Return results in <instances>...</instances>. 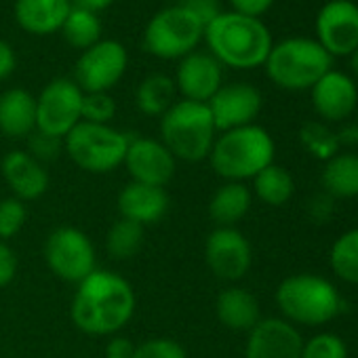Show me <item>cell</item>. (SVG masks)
I'll use <instances>...</instances> for the list:
<instances>
[{
    "label": "cell",
    "instance_id": "cell-1",
    "mask_svg": "<svg viewBox=\"0 0 358 358\" xmlns=\"http://www.w3.org/2000/svg\"><path fill=\"white\" fill-rule=\"evenodd\" d=\"M135 303V291L122 276L95 270L78 282L70 314L83 333L114 335L133 318Z\"/></svg>",
    "mask_w": 358,
    "mask_h": 358
},
{
    "label": "cell",
    "instance_id": "cell-2",
    "mask_svg": "<svg viewBox=\"0 0 358 358\" xmlns=\"http://www.w3.org/2000/svg\"><path fill=\"white\" fill-rule=\"evenodd\" d=\"M205 38L211 55L230 68L251 70L264 66L272 51V36L268 28L241 13H222L205 28Z\"/></svg>",
    "mask_w": 358,
    "mask_h": 358
},
{
    "label": "cell",
    "instance_id": "cell-3",
    "mask_svg": "<svg viewBox=\"0 0 358 358\" xmlns=\"http://www.w3.org/2000/svg\"><path fill=\"white\" fill-rule=\"evenodd\" d=\"M213 171L228 182L253 179L274 162V139L257 124L224 131L209 154Z\"/></svg>",
    "mask_w": 358,
    "mask_h": 358
},
{
    "label": "cell",
    "instance_id": "cell-4",
    "mask_svg": "<svg viewBox=\"0 0 358 358\" xmlns=\"http://www.w3.org/2000/svg\"><path fill=\"white\" fill-rule=\"evenodd\" d=\"M215 122L207 103L182 99L173 103L160 120V137L177 160L201 162L215 143Z\"/></svg>",
    "mask_w": 358,
    "mask_h": 358
},
{
    "label": "cell",
    "instance_id": "cell-5",
    "mask_svg": "<svg viewBox=\"0 0 358 358\" xmlns=\"http://www.w3.org/2000/svg\"><path fill=\"white\" fill-rule=\"evenodd\" d=\"M276 303L291 324L320 327L341 310V295L335 285L316 274H293L276 289Z\"/></svg>",
    "mask_w": 358,
    "mask_h": 358
},
{
    "label": "cell",
    "instance_id": "cell-6",
    "mask_svg": "<svg viewBox=\"0 0 358 358\" xmlns=\"http://www.w3.org/2000/svg\"><path fill=\"white\" fill-rule=\"evenodd\" d=\"M333 57L312 38H287L272 47L266 70L272 83L289 91L312 89L329 70Z\"/></svg>",
    "mask_w": 358,
    "mask_h": 358
},
{
    "label": "cell",
    "instance_id": "cell-7",
    "mask_svg": "<svg viewBox=\"0 0 358 358\" xmlns=\"http://www.w3.org/2000/svg\"><path fill=\"white\" fill-rule=\"evenodd\" d=\"M129 135L108 127L80 120L66 137L64 150L89 173H110L124 162Z\"/></svg>",
    "mask_w": 358,
    "mask_h": 358
},
{
    "label": "cell",
    "instance_id": "cell-8",
    "mask_svg": "<svg viewBox=\"0 0 358 358\" xmlns=\"http://www.w3.org/2000/svg\"><path fill=\"white\" fill-rule=\"evenodd\" d=\"M205 36V26L184 7H169L152 17L145 28V49L162 59L186 57L194 53Z\"/></svg>",
    "mask_w": 358,
    "mask_h": 358
},
{
    "label": "cell",
    "instance_id": "cell-9",
    "mask_svg": "<svg viewBox=\"0 0 358 358\" xmlns=\"http://www.w3.org/2000/svg\"><path fill=\"white\" fill-rule=\"evenodd\" d=\"M45 262L49 270L66 282H83L97 270L95 247L91 238L76 228H57L45 243Z\"/></svg>",
    "mask_w": 358,
    "mask_h": 358
},
{
    "label": "cell",
    "instance_id": "cell-10",
    "mask_svg": "<svg viewBox=\"0 0 358 358\" xmlns=\"http://www.w3.org/2000/svg\"><path fill=\"white\" fill-rule=\"evenodd\" d=\"M80 87L68 78L49 83L36 99V129L64 139L83 120Z\"/></svg>",
    "mask_w": 358,
    "mask_h": 358
},
{
    "label": "cell",
    "instance_id": "cell-11",
    "mask_svg": "<svg viewBox=\"0 0 358 358\" xmlns=\"http://www.w3.org/2000/svg\"><path fill=\"white\" fill-rule=\"evenodd\" d=\"M127 70V51L116 41H99L76 64V85L83 93H106Z\"/></svg>",
    "mask_w": 358,
    "mask_h": 358
},
{
    "label": "cell",
    "instance_id": "cell-12",
    "mask_svg": "<svg viewBox=\"0 0 358 358\" xmlns=\"http://www.w3.org/2000/svg\"><path fill=\"white\" fill-rule=\"evenodd\" d=\"M205 259L220 280H241L253 262L247 236L236 228H215L205 243Z\"/></svg>",
    "mask_w": 358,
    "mask_h": 358
},
{
    "label": "cell",
    "instance_id": "cell-13",
    "mask_svg": "<svg viewBox=\"0 0 358 358\" xmlns=\"http://www.w3.org/2000/svg\"><path fill=\"white\" fill-rule=\"evenodd\" d=\"M318 45L333 55H352L358 49V7L350 0H331L316 17Z\"/></svg>",
    "mask_w": 358,
    "mask_h": 358
},
{
    "label": "cell",
    "instance_id": "cell-14",
    "mask_svg": "<svg viewBox=\"0 0 358 358\" xmlns=\"http://www.w3.org/2000/svg\"><path fill=\"white\" fill-rule=\"evenodd\" d=\"M137 184L164 188L175 175V158L162 141L150 137H129L124 162Z\"/></svg>",
    "mask_w": 358,
    "mask_h": 358
},
{
    "label": "cell",
    "instance_id": "cell-15",
    "mask_svg": "<svg viewBox=\"0 0 358 358\" xmlns=\"http://www.w3.org/2000/svg\"><path fill=\"white\" fill-rule=\"evenodd\" d=\"M217 131H232L253 124L262 110V93L247 83L222 85L220 91L207 101Z\"/></svg>",
    "mask_w": 358,
    "mask_h": 358
},
{
    "label": "cell",
    "instance_id": "cell-16",
    "mask_svg": "<svg viewBox=\"0 0 358 358\" xmlns=\"http://www.w3.org/2000/svg\"><path fill=\"white\" fill-rule=\"evenodd\" d=\"M303 337L285 318H264L251 331L245 358H301Z\"/></svg>",
    "mask_w": 358,
    "mask_h": 358
},
{
    "label": "cell",
    "instance_id": "cell-17",
    "mask_svg": "<svg viewBox=\"0 0 358 358\" xmlns=\"http://www.w3.org/2000/svg\"><path fill=\"white\" fill-rule=\"evenodd\" d=\"M175 87L184 99L207 103L222 87V64L211 53H190L177 68Z\"/></svg>",
    "mask_w": 358,
    "mask_h": 358
},
{
    "label": "cell",
    "instance_id": "cell-18",
    "mask_svg": "<svg viewBox=\"0 0 358 358\" xmlns=\"http://www.w3.org/2000/svg\"><path fill=\"white\" fill-rule=\"evenodd\" d=\"M312 103L320 118L329 122L345 120L358 103L356 85L343 72L329 70L312 87Z\"/></svg>",
    "mask_w": 358,
    "mask_h": 358
},
{
    "label": "cell",
    "instance_id": "cell-19",
    "mask_svg": "<svg viewBox=\"0 0 358 358\" xmlns=\"http://www.w3.org/2000/svg\"><path fill=\"white\" fill-rule=\"evenodd\" d=\"M3 177L13 190L15 199L24 201H36L41 199L49 188V173L45 164H41L36 158H32L26 150H13L3 158Z\"/></svg>",
    "mask_w": 358,
    "mask_h": 358
},
{
    "label": "cell",
    "instance_id": "cell-20",
    "mask_svg": "<svg viewBox=\"0 0 358 358\" xmlns=\"http://www.w3.org/2000/svg\"><path fill=\"white\" fill-rule=\"evenodd\" d=\"M169 211V194L164 188L131 182L118 194V213L139 226L158 224Z\"/></svg>",
    "mask_w": 358,
    "mask_h": 358
},
{
    "label": "cell",
    "instance_id": "cell-21",
    "mask_svg": "<svg viewBox=\"0 0 358 358\" xmlns=\"http://www.w3.org/2000/svg\"><path fill=\"white\" fill-rule=\"evenodd\" d=\"M70 11H72L70 0H17L15 3L17 24L26 32L38 36L62 30Z\"/></svg>",
    "mask_w": 358,
    "mask_h": 358
},
{
    "label": "cell",
    "instance_id": "cell-22",
    "mask_svg": "<svg viewBox=\"0 0 358 358\" xmlns=\"http://www.w3.org/2000/svg\"><path fill=\"white\" fill-rule=\"evenodd\" d=\"M36 131V99L26 89H9L0 95V133L28 137Z\"/></svg>",
    "mask_w": 358,
    "mask_h": 358
},
{
    "label": "cell",
    "instance_id": "cell-23",
    "mask_svg": "<svg viewBox=\"0 0 358 358\" xmlns=\"http://www.w3.org/2000/svg\"><path fill=\"white\" fill-rule=\"evenodd\" d=\"M215 314L232 331H251L262 320L257 297L241 287H230L217 295Z\"/></svg>",
    "mask_w": 358,
    "mask_h": 358
},
{
    "label": "cell",
    "instance_id": "cell-24",
    "mask_svg": "<svg viewBox=\"0 0 358 358\" xmlns=\"http://www.w3.org/2000/svg\"><path fill=\"white\" fill-rule=\"evenodd\" d=\"M253 194L243 182H228L213 194L209 217L217 228H234L251 209Z\"/></svg>",
    "mask_w": 358,
    "mask_h": 358
},
{
    "label": "cell",
    "instance_id": "cell-25",
    "mask_svg": "<svg viewBox=\"0 0 358 358\" xmlns=\"http://www.w3.org/2000/svg\"><path fill=\"white\" fill-rule=\"evenodd\" d=\"M322 188L333 199L358 196V154L337 152L324 160L322 166Z\"/></svg>",
    "mask_w": 358,
    "mask_h": 358
},
{
    "label": "cell",
    "instance_id": "cell-26",
    "mask_svg": "<svg viewBox=\"0 0 358 358\" xmlns=\"http://www.w3.org/2000/svg\"><path fill=\"white\" fill-rule=\"evenodd\" d=\"M253 190L262 203L270 207H282L291 201L295 192V182L285 166L272 162L253 177Z\"/></svg>",
    "mask_w": 358,
    "mask_h": 358
},
{
    "label": "cell",
    "instance_id": "cell-27",
    "mask_svg": "<svg viewBox=\"0 0 358 358\" xmlns=\"http://www.w3.org/2000/svg\"><path fill=\"white\" fill-rule=\"evenodd\" d=\"M175 83L166 74H150L141 80L135 93L137 108L145 116H162L175 103Z\"/></svg>",
    "mask_w": 358,
    "mask_h": 358
},
{
    "label": "cell",
    "instance_id": "cell-28",
    "mask_svg": "<svg viewBox=\"0 0 358 358\" xmlns=\"http://www.w3.org/2000/svg\"><path fill=\"white\" fill-rule=\"evenodd\" d=\"M143 238H145V228L143 226H139V224H135L131 220L120 217L108 230L106 249H108L112 259L127 262V259L135 257L141 251Z\"/></svg>",
    "mask_w": 358,
    "mask_h": 358
},
{
    "label": "cell",
    "instance_id": "cell-29",
    "mask_svg": "<svg viewBox=\"0 0 358 358\" xmlns=\"http://www.w3.org/2000/svg\"><path fill=\"white\" fill-rule=\"evenodd\" d=\"M62 32H64V38L74 49L87 51L89 47L101 41V22L97 20L95 13L72 9L62 26Z\"/></svg>",
    "mask_w": 358,
    "mask_h": 358
},
{
    "label": "cell",
    "instance_id": "cell-30",
    "mask_svg": "<svg viewBox=\"0 0 358 358\" xmlns=\"http://www.w3.org/2000/svg\"><path fill=\"white\" fill-rule=\"evenodd\" d=\"M331 270L345 282L358 285V228L341 234L331 247Z\"/></svg>",
    "mask_w": 358,
    "mask_h": 358
},
{
    "label": "cell",
    "instance_id": "cell-31",
    "mask_svg": "<svg viewBox=\"0 0 358 358\" xmlns=\"http://www.w3.org/2000/svg\"><path fill=\"white\" fill-rule=\"evenodd\" d=\"M301 143L312 156L322 158V160H329L339 152L337 133H333L329 127L320 122H306L301 127Z\"/></svg>",
    "mask_w": 358,
    "mask_h": 358
},
{
    "label": "cell",
    "instance_id": "cell-32",
    "mask_svg": "<svg viewBox=\"0 0 358 358\" xmlns=\"http://www.w3.org/2000/svg\"><path fill=\"white\" fill-rule=\"evenodd\" d=\"M301 358H348V345L335 333H318L303 341Z\"/></svg>",
    "mask_w": 358,
    "mask_h": 358
},
{
    "label": "cell",
    "instance_id": "cell-33",
    "mask_svg": "<svg viewBox=\"0 0 358 358\" xmlns=\"http://www.w3.org/2000/svg\"><path fill=\"white\" fill-rule=\"evenodd\" d=\"M116 114V103L108 93H85L83 120L93 124H108Z\"/></svg>",
    "mask_w": 358,
    "mask_h": 358
},
{
    "label": "cell",
    "instance_id": "cell-34",
    "mask_svg": "<svg viewBox=\"0 0 358 358\" xmlns=\"http://www.w3.org/2000/svg\"><path fill=\"white\" fill-rule=\"evenodd\" d=\"M26 207L20 199L0 201V241L15 236L26 224Z\"/></svg>",
    "mask_w": 358,
    "mask_h": 358
},
{
    "label": "cell",
    "instance_id": "cell-35",
    "mask_svg": "<svg viewBox=\"0 0 358 358\" xmlns=\"http://www.w3.org/2000/svg\"><path fill=\"white\" fill-rule=\"evenodd\" d=\"M133 358H188V354L179 341L169 337H156L135 345Z\"/></svg>",
    "mask_w": 358,
    "mask_h": 358
},
{
    "label": "cell",
    "instance_id": "cell-36",
    "mask_svg": "<svg viewBox=\"0 0 358 358\" xmlns=\"http://www.w3.org/2000/svg\"><path fill=\"white\" fill-rule=\"evenodd\" d=\"M32 158H36L41 164L49 162V160H57L64 150V139L59 137H53L49 133H43V131H34L28 135V150H26Z\"/></svg>",
    "mask_w": 358,
    "mask_h": 358
},
{
    "label": "cell",
    "instance_id": "cell-37",
    "mask_svg": "<svg viewBox=\"0 0 358 358\" xmlns=\"http://www.w3.org/2000/svg\"><path fill=\"white\" fill-rule=\"evenodd\" d=\"M179 7H184L188 13H192L205 28L222 15L217 0H182Z\"/></svg>",
    "mask_w": 358,
    "mask_h": 358
},
{
    "label": "cell",
    "instance_id": "cell-38",
    "mask_svg": "<svg viewBox=\"0 0 358 358\" xmlns=\"http://www.w3.org/2000/svg\"><path fill=\"white\" fill-rule=\"evenodd\" d=\"M17 274V257L13 253V249L0 241V289L7 287Z\"/></svg>",
    "mask_w": 358,
    "mask_h": 358
},
{
    "label": "cell",
    "instance_id": "cell-39",
    "mask_svg": "<svg viewBox=\"0 0 358 358\" xmlns=\"http://www.w3.org/2000/svg\"><path fill=\"white\" fill-rule=\"evenodd\" d=\"M335 211V199L329 196L327 192L316 194L310 203H308V213L316 224H324Z\"/></svg>",
    "mask_w": 358,
    "mask_h": 358
},
{
    "label": "cell",
    "instance_id": "cell-40",
    "mask_svg": "<svg viewBox=\"0 0 358 358\" xmlns=\"http://www.w3.org/2000/svg\"><path fill=\"white\" fill-rule=\"evenodd\" d=\"M230 3L234 7V13L259 20V15H264L272 7L274 0H230Z\"/></svg>",
    "mask_w": 358,
    "mask_h": 358
},
{
    "label": "cell",
    "instance_id": "cell-41",
    "mask_svg": "<svg viewBox=\"0 0 358 358\" xmlns=\"http://www.w3.org/2000/svg\"><path fill=\"white\" fill-rule=\"evenodd\" d=\"M135 343L127 337H114L106 345V358H133Z\"/></svg>",
    "mask_w": 358,
    "mask_h": 358
},
{
    "label": "cell",
    "instance_id": "cell-42",
    "mask_svg": "<svg viewBox=\"0 0 358 358\" xmlns=\"http://www.w3.org/2000/svg\"><path fill=\"white\" fill-rule=\"evenodd\" d=\"M13 70H15V53L5 41H0V80L11 76Z\"/></svg>",
    "mask_w": 358,
    "mask_h": 358
},
{
    "label": "cell",
    "instance_id": "cell-43",
    "mask_svg": "<svg viewBox=\"0 0 358 358\" xmlns=\"http://www.w3.org/2000/svg\"><path fill=\"white\" fill-rule=\"evenodd\" d=\"M72 9H80V11H89V13H97L103 11L112 5V0H70Z\"/></svg>",
    "mask_w": 358,
    "mask_h": 358
},
{
    "label": "cell",
    "instance_id": "cell-44",
    "mask_svg": "<svg viewBox=\"0 0 358 358\" xmlns=\"http://www.w3.org/2000/svg\"><path fill=\"white\" fill-rule=\"evenodd\" d=\"M339 145H356L358 143V124H350L337 133Z\"/></svg>",
    "mask_w": 358,
    "mask_h": 358
},
{
    "label": "cell",
    "instance_id": "cell-45",
    "mask_svg": "<svg viewBox=\"0 0 358 358\" xmlns=\"http://www.w3.org/2000/svg\"><path fill=\"white\" fill-rule=\"evenodd\" d=\"M352 70H354V74L358 76V49L352 53Z\"/></svg>",
    "mask_w": 358,
    "mask_h": 358
}]
</instances>
